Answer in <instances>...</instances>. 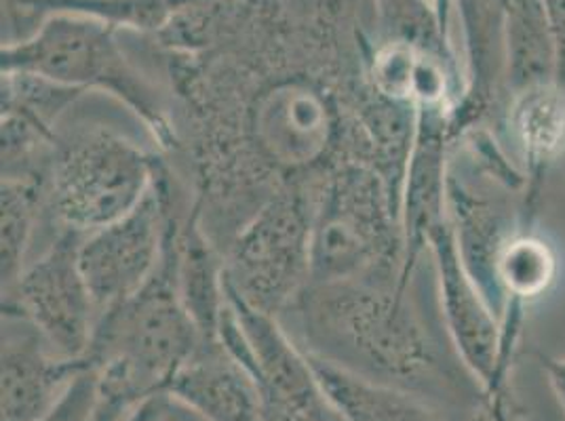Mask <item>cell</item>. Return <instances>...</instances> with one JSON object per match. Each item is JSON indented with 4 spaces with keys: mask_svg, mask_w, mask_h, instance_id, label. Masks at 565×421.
Wrapping results in <instances>:
<instances>
[{
    "mask_svg": "<svg viewBox=\"0 0 565 421\" xmlns=\"http://www.w3.org/2000/svg\"><path fill=\"white\" fill-rule=\"evenodd\" d=\"M83 95L36 74L2 72V115L24 118L49 133H55L57 120Z\"/></svg>",
    "mask_w": 565,
    "mask_h": 421,
    "instance_id": "ffe728a7",
    "label": "cell"
},
{
    "mask_svg": "<svg viewBox=\"0 0 565 421\" xmlns=\"http://www.w3.org/2000/svg\"><path fill=\"white\" fill-rule=\"evenodd\" d=\"M129 421H141L140 411H138V413H136V415H134V418H131Z\"/></svg>",
    "mask_w": 565,
    "mask_h": 421,
    "instance_id": "484cf974",
    "label": "cell"
},
{
    "mask_svg": "<svg viewBox=\"0 0 565 421\" xmlns=\"http://www.w3.org/2000/svg\"><path fill=\"white\" fill-rule=\"evenodd\" d=\"M49 175H2L0 274L2 289L22 274L41 210L49 205Z\"/></svg>",
    "mask_w": 565,
    "mask_h": 421,
    "instance_id": "ac0fdd59",
    "label": "cell"
},
{
    "mask_svg": "<svg viewBox=\"0 0 565 421\" xmlns=\"http://www.w3.org/2000/svg\"><path fill=\"white\" fill-rule=\"evenodd\" d=\"M498 284L504 295V304L515 300L530 304L541 298L557 274V259L548 242L532 233H519L509 240L498 259Z\"/></svg>",
    "mask_w": 565,
    "mask_h": 421,
    "instance_id": "d6986e66",
    "label": "cell"
},
{
    "mask_svg": "<svg viewBox=\"0 0 565 421\" xmlns=\"http://www.w3.org/2000/svg\"><path fill=\"white\" fill-rule=\"evenodd\" d=\"M97 397V369L89 363L39 421H89Z\"/></svg>",
    "mask_w": 565,
    "mask_h": 421,
    "instance_id": "44dd1931",
    "label": "cell"
},
{
    "mask_svg": "<svg viewBox=\"0 0 565 421\" xmlns=\"http://www.w3.org/2000/svg\"><path fill=\"white\" fill-rule=\"evenodd\" d=\"M141 421H212L171 395L150 398L140 409Z\"/></svg>",
    "mask_w": 565,
    "mask_h": 421,
    "instance_id": "603a6c76",
    "label": "cell"
},
{
    "mask_svg": "<svg viewBox=\"0 0 565 421\" xmlns=\"http://www.w3.org/2000/svg\"><path fill=\"white\" fill-rule=\"evenodd\" d=\"M472 421H523V409L519 407L511 384L481 392Z\"/></svg>",
    "mask_w": 565,
    "mask_h": 421,
    "instance_id": "7402d4cb",
    "label": "cell"
},
{
    "mask_svg": "<svg viewBox=\"0 0 565 421\" xmlns=\"http://www.w3.org/2000/svg\"><path fill=\"white\" fill-rule=\"evenodd\" d=\"M428 253L435 259L444 319L449 337L481 390L495 381L502 354V325L498 314L460 256L449 215L428 238Z\"/></svg>",
    "mask_w": 565,
    "mask_h": 421,
    "instance_id": "8fae6325",
    "label": "cell"
},
{
    "mask_svg": "<svg viewBox=\"0 0 565 421\" xmlns=\"http://www.w3.org/2000/svg\"><path fill=\"white\" fill-rule=\"evenodd\" d=\"M298 312L310 348L377 381L418 388L437 374V352L407 289L397 282L308 284Z\"/></svg>",
    "mask_w": 565,
    "mask_h": 421,
    "instance_id": "6da1fadb",
    "label": "cell"
},
{
    "mask_svg": "<svg viewBox=\"0 0 565 421\" xmlns=\"http://www.w3.org/2000/svg\"><path fill=\"white\" fill-rule=\"evenodd\" d=\"M557 41V83L565 87V0H542Z\"/></svg>",
    "mask_w": 565,
    "mask_h": 421,
    "instance_id": "cb8c5ba5",
    "label": "cell"
},
{
    "mask_svg": "<svg viewBox=\"0 0 565 421\" xmlns=\"http://www.w3.org/2000/svg\"><path fill=\"white\" fill-rule=\"evenodd\" d=\"M0 421H39L89 360H66L24 319L2 314Z\"/></svg>",
    "mask_w": 565,
    "mask_h": 421,
    "instance_id": "7c38bea8",
    "label": "cell"
},
{
    "mask_svg": "<svg viewBox=\"0 0 565 421\" xmlns=\"http://www.w3.org/2000/svg\"><path fill=\"white\" fill-rule=\"evenodd\" d=\"M182 201L166 166L146 198L117 222L83 236L81 270L99 316L134 298L159 270Z\"/></svg>",
    "mask_w": 565,
    "mask_h": 421,
    "instance_id": "ba28073f",
    "label": "cell"
},
{
    "mask_svg": "<svg viewBox=\"0 0 565 421\" xmlns=\"http://www.w3.org/2000/svg\"><path fill=\"white\" fill-rule=\"evenodd\" d=\"M509 0H458L465 30L469 78L451 110V140L467 136L486 120L507 115L504 95V20Z\"/></svg>",
    "mask_w": 565,
    "mask_h": 421,
    "instance_id": "5bb4252c",
    "label": "cell"
},
{
    "mask_svg": "<svg viewBox=\"0 0 565 421\" xmlns=\"http://www.w3.org/2000/svg\"><path fill=\"white\" fill-rule=\"evenodd\" d=\"M163 164L110 129L57 140L49 164V209L62 228L92 235L136 209Z\"/></svg>",
    "mask_w": 565,
    "mask_h": 421,
    "instance_id": "8992f818",
    "label": "cell"
},
{
    "mask_svg": "<svg viewBox=\"0 0 565 421\" xmlns=\"http://www.w3.org/2000/svg\"><path fill=\"white\" fill-rule=\"evenodd\" d=\"M201 339L178 293L169 235L154 277L134 298L99 316L85 358L95 367L117 369L146 397L154 398L166 395Z\"/></svg>",
    "mask_w": 565,
    "mask_h": 421,
    "instance_id": "277c9868",
    "label": "cell"
},
{
    "mask_svg": "<svg viewBox=\"0 0 565 421\" xmlns=\"http://www.w3.org/2000/svg\"><path fill=\"white\" fill-rule=\"evenodd\" d=\"M557 83V41L542 0H509L504 20V95Z\"/></svg>",
    "mask_w": 565,
    "mask_h": 421,
    "instance_id": "e0dca14e",
    "label": "cell"
},
{
    "mask_svg": "<svg viewBox=\"0 0 565 421\" xmlns=\"http://www.w3.org/2000/svg\"><path fill=\"white\" fill-rule=\"evenodd\" d=\"M83 236L62 228L43 256L2 289V314L24 319L66 360H85L99 321L81 270Z\"/></svg>",
    "mask_w": 565,
    "mask_h": 421,
    "instance_id": "52a82bcc",
    "label": "cell"
},
{
    "mask_svg": "<svg viewBox=\"0 0 565 421\" xmlns=\"http://www.w3.org/2000/svg\"><path fill=\"white\" fill-rule=\"evenodd\" d=\"M167 395L212 421H270L277 407L266 397L254 371L220 337L201 339L171 379Z\"/></svg>",
    "mask_w": 565,
    "mask_h": 421,
    "instance_id": "4fadbf2b",
    "label": "cell"
},
{
    "mask_svg": "<svg viewBox=\"0 0 565 421\" xmlns=\"http://www.w3.org/2000/svg\"><path fill=\"white\" fill-rule=\"evenodd\" d=\"M307 354L342 421H441L437 411L412 390L356 374L319 354Z\"/></svg>",
    "mask_w": 565,
    "mask_h": 421,
    "instance_id": "2e32d148",
    "label": "cell"
},
{
    "mask_svg": "<svg viewBox=\"0 0 565 421\" xmlns=\"http://www.w3.org/2000/svg\"><path fill=\"white\" fill-rule=\"evenodd\" d=\"M317 182L275 190L241 224L224 256L226 287L245 304L277 319L298 304L310 284Z\"/></svg>",
    "mask_w": 565,
    "mask_h": 421,
    "instance_id": "5b68a950",
    "label": "cell"
},
{
    "mask_svg": "<svg viewBox=\"0 0 565 421\" xmlns=\"http://www.w3.org/2000/svg\"><path fill=\"white\" fill-rule=\"evenodd\" d=\"M140 415H141V413H140Z\"/></svg>",
    "mask_w": 565,
    "mask_h": 421,
    "instance_id": "4316f807",
    "label": "cell"
},
{
    "mask_svg": "<svg viewBox=\"0 0 565 421\" xmlns=\"http://www.w3.org/2000/svg\"><path fill=\"white\" fill-rule=\"evenodd\" d=\"M249 129L262 163L291 175L333 166L340 117L326 87L310 74H289L256 94Z\"/></svg>",
    "mask_w": 565,
    "mask_h": 421,
    "instance_id": "9c48e42d",
    "label": "cell"
},
{
    "mask_svg": "<svg viewBox=\"0 0 565 421\" xmlns=\"http://www.w3.org/2000/svg\"><path fill=\"white\" fill-rule=\"evenodd\" d=\"M405 240L401 201L370 161H340L317 182L310 284L397 282L403 289Z\"/></svg>",
    "mask_w": 565,
    "mask_h": 421,
    "instance_id": "7a4b0ae2",
    "label": "cell"
},
{
    "mask_svg": "<svg viewBox=\"0 0 565 421\" xmlns=\"http://www.w3.org/2000/svg\"><path fill=\"white\" fill-rule=\"evenodd\" d=\"M504 118L525 164L521 222L532 233L546 175L565 154V87L553 83L511 97Z\"/></svg>",
    "mask_w": 565,
    "mask_h": 421,
    "instance_id": "9a60e30c",
    "label": "cell"
},
{
    "mask_svg": "<svg viewBox=\"0 0 565 421\" xmlns=\"http://www.w3.org/2000/svg\"><path fill=\"white\" fill-rule=\"evenodd\" d=\"M2 72L36 74L83 94L113 95L163 141H173V127L157 89L127 60L117 28L83 13L53 11L22 43L0 51Z\"/></svg>",
    "mask_w": 565,
    "mask_h": 421,
    "instance_id": "3957f363",
    "label": "cell"
},
{
    "mask_svg": "<svg viewBox=\"0 0 565 421\" xmlns=\"http://www.w3.org/2000/svg\"><path fill=\"white\" fill-rule=\"evenodd\" d=\"M539 360H541L542 371L546 374V379H548L555 397L559 400L565 415V356L559 358V356H544V354H541Z\"/></svg>",
    "mask_w": 565,
    "mask_h": 421,
    "instance_id": "d4e9b609",
    "label": "cell"
},
{
    "mask_svg": "<svg viewBox=\"0 0 565 421\" xmlns=\"http://www.w3.org/2000/svg\"><path fill=\"white\" fill-rule=\"evenodd\" d=\"M220 339L254 371L275 404L302 421H342L323 392L307 350L296 346L281 319L245 304L228 287Z\"/></svg>",
    "mask_w": 565,
    "mask_h": 421,
    "instance_id": "30bf717a",
    "label": "cell"
}]
</instances>
